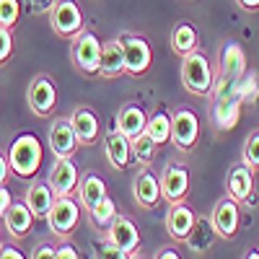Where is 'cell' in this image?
I'll list each match as a JSON object with an SVG mask.
<instances>
[{"instance_id":"1","label":"cell","mask_w":259,"mask_h":259,"mask_svg":"<svg viewBox=\"0 0 259 259\" xmlns=\"http://www.w3.org/2000/svg\"><path fill=\"white\" fill-rule=\"evenodd\" d=\"M41 158H45V150H41V143L36 135L24 133L18 135L11 148H8V161H11V171L18 179H31L36 177V171L41 166Z\"/></svg>"},{"instance_id":"13","label":"cell","mask_w":259,"mask_h":259,"mask_svg":"<svg viewBox=\"0 0 259 259\" xmlns=\"http://www.w3.org/2000/svg\"><path fill=\"white\" fill-rule=\"evenodd\" d=\"M106 239H109L122 254L127 256H138V249H140V231L135 226L133 218L127 215H117L112 221V226L106 228Z\"/></svg>"},{"instance_id":"16","label":"cell","mask_w":259,"mask_h":259,"mask_svg":"<svg viewBox=\"0 0 259 259\" xmlns=\"http://www.w3.org/2000/svg\"><path fill=\"white\" fill-rule=\"evenodd\" d=\"M226 194H231L236 202H249L254 197V168L246 161L231 166L226 177Z\"/></svg>"},{"instance_id":"41","label":"cell","mask_w":259,"mask_h":259,"mask_svg":"<svg viewBox=\"0 0 259 259\" xmlns=\"http://www.w3.org/2000/svg\"><path fill=\"white\" fill-rule=\"evenodd\" d=\"M177 256H179V254H177V249H171V246L158 251V259H177Z\"/></svg>"},{"instance_id":"25","label":"cell","mask_w":259,"mask_h":259,"mask_svg":"<svg viewBox=\"0 0 259 259\" xmlns=\"http://www.w3.org/2000/svg\"><path fill=\"white\" fill-rule=\"evenodd\" d=\"M215 239H218V233H215L210 218H197V223H194V228H192V233L187 236L184 244H187L189 251H194V254H205V251L212 249Z\"/></svg>"},{"instance_id":"21","label":"cell","mask_w":259,"mask_h":259,"mask_svg":"<svg viewBox=\"0 0 259 259\" xmlns=\"http://www.w3.org/2000/svg\"><path fill=\"white\" fill-rule=\"evenodd\" d=\"M70 124L75 130L80 145H94L101 135V122H99V117L91 106H78V109H73Z\"/></svg>"},{"instance_id":"27","label":"cell","mask_w":259,"mask_h":259,"mask_svg":"<svg viewBox=\"0 0 259 259\" xmlns=\"http://www.w3.org/2000/svg\"><path fill=\"white\" fill-rule=\"evenodd\" d=\"M78 197L85 210H91L94 205H99L106 197V182L99 174H83L78 182Z\"/></svg>"},{"instance_id":"5","label":"cell","mask_w":259,"mask_h":259,"mask_svg":"<svg viewBox=\"0 0 259 259\" xmlns=\"http://www.w3.org/2000/svg\"><path fill=\"white\" fill-rule=\"evenodd\" d=\"M80 207L73 194H57L55 202H52V210L47 215V223H50V231L57 236V239H68V236L75 231L78 221H80Z\"/></svg>"},{"instance_id":"8","label":"cell","mask_w":259,"mask_h":259,"mask_svg":"<svg viewBox=\"0 0 259 259\" xmlns=\"http://www.w3.org/2000/svg\"><path fill=\"white\" fill-rule=\"evenodd\" d=\"M241 202H236L231 194L221 197L218 202L212 205V212H210V223L218 233V239L223 241H231L236 233H239V226H241V210H239Z\"/></svg>"},{"instance_id":"6","label":"cell","mask_w":259,"mask_h":259,"mask_svg":"<svg viewBox=\"0 0 259 259\" xmlns=\"http://www.w3.org/2000/svg\"><path fill=\"white\" fill-rule=\"evenodd\" d=\"M47 18H50L52 31L62 39H73L83 29V11L78 6V0H55Z\"/></svg>"},{"instance_id":"38","label":"cell","mask_w":259,"mask_h":259,"mask_svg":"<svg viewBox=\"0 0 259 259\" xmlns=\"http://www.w3.org/2000/svg\"><path fill=\"white\" fill-rule=\"evenodd\" d=\"M13 205V197H11V192L6 189V184L0 187V218H3V215L8 212V207Z\"/></svg>"},{"instance_id":"9","label":"cell","mask_w":259,"mask_h":259,"mask_svg":"<svg viewBox=\"0 0 259 259\" xmlns=\"http://www.w3.org/2000/svg\"><path fill=\"white\" fill-rule=\"evenodd\" d=\"M189 187H192V179H189V168L184 163H177V161H168L163 174H161V194L168 205L174 202H184L189 197Z\"/></svg>"},{"instance_id":"36","label":"cell","mask_w":259,"mask_h":259,"mask_svg":"<svg viewBox=\"0 0 259 259\" xmlns=\"http://www.w3.org/2000/svg\"><path fill=\"white\" fill-rule=\"evenodd\" d=\"M13 174L11 171V161H8V153H3V150H0V187L6 184V179Z\"/></svg>"},{"instance_id":"33","label":"cell","mask_w":259,"mask_h":259,"mask_svg":"<svg viewBox=\"0 0 259 259\" xmlns=\"http://www.w3.org/2000/svg\"><path fill=\"white\" fill-rule=\"evenodd\" d=\"M13 55V29L0 26V65H6Z\"/></svg>"},{"instance_id":"4","label":"cell","mask_w":259,"mask_h":259,"mask_svg":"<svg viewBox=\"0 0 259 259\" xmlns=\"http://www.w3.org/2000/svg\"><path fill=\"white\" fill-rule=\"evenodd\" d=\"M200 143V117L189 106H179L171 114V145L179 153H192Z\"/></svg>"},{"instance_id":"37","label":"cell","mask_w":259,"mask_h":259,"mask_svg":"<svg viewBox=\"0 0 259 259\" xmlns=\"http://www.w3.org/2000/svg\"><path fill=\"white\" fill-rule=\"evenodd\" d=\"M57 259H78V249L65 241V244L57 246Z\"/></svg>"},{"instance_id":"31","label":"cell","mask_w":259,"mask_h":259,"mask_svg":"<svg viewBox=\"0 0 259 259\" xmlns=\"http://www.w3.org/2000/svg\"><path fill=\"white\" fill-rule=\"evenodd\" d=\"M241 161H246L254 171L259 168V127L251 130L244 140V153H241Z\"/></svg>"},{"instance_id":"19","label":"cell","mask_w":259,"mask_h":259,"mask_svg":"<svg viewBox=\"0 0 259 259\" xmlns=\"http://www.w3.org/2000/svg\"><path fill=\"white\" fill-rule=\"evenodd\" d=\"M241 94L236 96H226V99H212V124L221 130V133H228L239 124V117H241Z\"/></svg>"},{"instance_id":"24","label":"cell","mask_w":259,"mask_h":259,"mask_svg":"<svg viewBox=\"0 0 259 259\" xmlns=\"http://www.w3.org/2000/svg\"><path fill=\"white\" fill-rule=\"evenodd\" d=\"M221 75L231 80H241L246 75V52L239 41H228L221 50Z\"/></svg>"},{"instance_id":"18","label":"cell","mask_w":259,"mask_h":259,"mask_svg":"<svg viewBox=\"0 0 259 259\" xmlns=\"http://www.w3.org/2000/svg\"><path fill=\"white\" fill-rule=\"evenodd\" d=\"M34 221H36V215L31 212V207L26 202H18V200H13V205L3 215L6 231H8V236L13 241L16 239H26V236L31 233V228H34Z\"/></svg>"},{"instance_id":"2","label":"cell","mask_w":259,"mask_h":259,"mask_svg":"<svg viewBox=\"0 0 259 259\" xmlns=\"http://www.w3.org/2000/svg\"><path fill=\"white\" fill-rule=\"evenodd\" d=\"M182 83L192 96H210L215 85V70L205 52L194 50L182 57Z\"/></svg>"},{"instance_id":"11","label":"cell","mask_w":259,"mask_h":259,"mask_svg":"<svg viewBox=\"0 0 259 259\" xmlns=\"http://www.w3.org/2000/svg\"><path fill=\"white\" fill-rule=\"evenodd\" d=\"M47 143H50V150L55 158H73L75 150H78V135L70 124V117H57L50 122V130H47Z\"/></svg>"},{"instance_id":"20","label":"cell","mask_w":259,"mask_h":259,"mask_svg":"<svg viewBox=\"0 0 259 259\" xmlns=\"http://www.w3.org/2000/svg\"><path fill=\"white\" fill-rule=\"evenodd\" d=\"M99 75H101V78H119V75H127L122 39H109V41H104V45H101Z\"/></svg>"},{"instance_id":"35","label":"cell","mask_w":259,"mask_h":259,"mask_svg":"<svg viewBox=\"0 0 259 259\" xmlns=\"http://www.w3.org/2000/svg\"><path fill=\"white\" fill-rule=\"evenodd\" d=\"M34 259H57V249L55 246H50V244H41V246H36L34 249V254H31Z\"/></svg>"},{"instance_id":"15","label":"cell","mask_w":259,"mask_h":259,"mask_svg":"<svg viewBox=\"0 0 259 259\" xmlns=\"http://www.w3.org/2000/svg\"><path fill=\"white\" fill-rule=\"evenodd\" d=\"M104 153H106V161H109L112 168L122 171V168L130 166V161H133V140H130L119 127H114L104 135Z\"/></svg>"},{"instance_id":"42","label":"cell","mask_w":259,"mask_h":259,"mask_svg":"<svg viewBox=\"0 0 259 259\" xmlns=\"http://www.w3.org/2000/svg\"><path fill=\"white\" fill-rule=\"evenodd\" d=\"M0 246H3V241H0Z\"/></svg>"},{"instance_id":"17","label":"cell","mask_w":259,"mask_h":259,"mask_svg":"<svg viewBox=\"0 0 259 259\" xmlns=\"http://www.w3.org/2000/svg\"><path fill=\"white\" fill-rule=\"evenodd\" d=\"M78 182L80 174L73 158H55V166L50 168V177H47V184L55 189V194H73L78 189Z\"/></svg>"},{"instance_id":"3","label":"cell","mask_w":259,"mask_h":259,"mask_svg":"<svg viewBox=\"0 0 259 259\" xmlns=\"http://www.w3.org/2000/svg\"><path fill=\"white\" fill-rule=\"evenodd\" d=\"M70 45V60H73V68L80 75H99V60H101V45L99 36L91 29H80Z\"/></svg>"},{"instance_id":"23","label":"cell","mask_w":259,"mask_h":259,"mask_svg":"<svg viewBox=\"0 0 259 259\" xmlns=\"http://www.w3.org/2000/svg\"><path fill=\"white\" fill-rule=\"evenodd\" d=\"M55 189L47 184V182H31L29 184V189H26V197H24V202L31 207V212L36 215V221H41L45 218L47 221V215H50V210H52V202H55Z\"/></svg>"},{"instance_id":"7","label":"cell","mask_w":259,"mask_h":259,"mask_svg":"<svg viewBox=\"0 0 259 259\" xmlns=\"http://www.w3.org/2000/svg\"><path fill=\"white\" fill-rule=\"evenodd\" d=\"M122 47H124V65H127V75L143 78L150 65H153V50H150L148 39L138 34H122Z\"/></svg>"},{"instance_id":"30","label":"cell","mask_w":259,"mask_h":259,"mask_svg":"<svg viewBox=\"0 0 259 259\" xmlns=\"http://www.w3.org/2000/svg\"><path fill=\"white\" fill-rule=\"evenodd\" d=\"M89 212H91V223L96 228H109L112 221L117 218V205H114V200L109 197V194H106V197L99 205H94Z\"/></svg>"},{"instance_id":"32","label":"cell","mask_w":259,"mask_h":259,"mask_svg":"<svg viewBox=\"0 0 259 259\" xmlns=\"http://www.w3.org/2000/svg\"><path fill=\"white\" fill-rule=\"evenodd\" d=\"M21 18V3L18 0H0V26L16 29Z\"/></svg>"},{"instance_id":"26","label":"cell","mask_w":259,"mask_h":259,"mask_svg":"<svg viewBox=\"0 0 259 259\" xmlns=\"http://www.w3.org/2000/svg\"><path fill=\"white\" fill-rule=\"evenodd\" d=\"M171 50H174L179 57L200 50V34L189 21H179V24L174 26V31H171Z\"/></svg>"},{"instance_id":"12","label":"cell","mask_w":259,"mask_h":259,"mask_svg":"<svg viewBox=\"0 0 259 259\" xmlns=\"http://www.w3.org/2000/svg\"><path fill=\"white\" fill-rule=\"evenodd\" d=\"M133 197L143 210H156L163 200L161 194V179L148 166H138V174L133 179Z\"/></svg>"},{"instance_id":"10","label":"cell","mask_w":259,"mask_h":259,"mask_svg":"<svg viewBox=\"0 0 259 259\" xmlns=\"http://www.w3.org/2000/svg\"><path fill=\"white\" fill-rule=\"evenodd\" d=\"M26 104L36 117H52L55 106H57V89L50 75L31 78L29 89H26Z\"/></svg>"},{"instance_id":"34","label":"cell","mask_w":259,"mask_h":259,"mask_svg":"<svg viewBox=\"0 0 259 259\" xmlns=\"http://www.w3.org/2000/svg\"><path fill=\"white\" fill-rule=\"evenodd\" d=\"M31 13H50V8L55 6V0H26Z\"/></svg>"},{"instance_id":"29","label":"cell","mask_w":259,"mask_h":259,"mask_svg":"<svg viewBox=\"0 0 259 259\" xmlns=\"http://www.w3.org/2000/svg\"><path fill=\"white\" fill-rule=\"evenodd\" d=\"M158 143L150 138L148 133H143L140 138L133 140V158L138 161V166H150L156 161V153H158Z\"/></svg>"},{"instance_id":"22","label":"cell","mask_w":259,"mask_h":259,"mask_svg":"<svg viewBox=\"0 0 259 259\" xmlns=\"http://www.w3.org/2000/svg\"><path fill=\"white\" fill-rule=\"evenodd\" d=\"M114 122H117V127L122 130V133H124L130 140H135V138H140V135L145 133V127H148V114H145L143 106H138V104H124L122 109L117 112Z\"/></svg>"},{"instance_id":"40","label":"cell","mask_w":259,"mask_h":259,"mask_svg":"<svg viewBox=\"0 0 259 259\" xmlns=\"http://www.w3.org/2000/svg\"><path fill=\"white\" fill-rule=\"evenodd\" d=\"M236 6L246 13H256L259 11V0H236Z\"/></svg>"},{"instance_id":"14","label":"cell","mask_w":259,"mask_h":259,"mask_svg":"<svg viewBox=\"0 0 259 259\" xmlns=\"http://www.w3.org/2000/svg\"><path fill=\"white\" fill-rule=\"evenodd\" d=\"M194 223H197V212L187 205V200L168 205V212H166V233L171 236V241H177V244L187 241V236L192 233Z\"/></svg>"},{"instance_id":"39","label":"cell","mask_w":259,"mask_h":259,"mask_svg":"<svg viewBox=\"0 0 259 259\" xmlns=\"http://www.w3.org/2000/svg\"><path fill=\"white\" fill-rule=\"evenodd\" d=\"M0 259H24V251L18 246H0Z\"/></svg>"},{"instance_id":"28","label":"cell","mask_w":259,"mask_h":259,"mask_svg":"<svg viewBox=\"0 0 259 259\" xmlns=\"http://www.w3.org/2000/svg\"><path fill=\"white\" fill-rule=\"evenodd\" d=\"M145 133L153 138L158 145H166V143H171V114L168 112H163V109H158V112H153L148 117V127H145Z\"/></svg>"}]
</instances>
